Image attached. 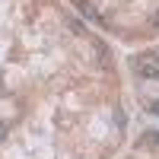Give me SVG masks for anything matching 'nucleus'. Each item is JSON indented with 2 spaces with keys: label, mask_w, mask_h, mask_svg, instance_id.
<instances>
[{
  "label": "nucleus",
  "mask_w": 159,
  "mask_h": 159,
  "mask_svg": "<svg viewBox=\"0 0 159 159\" xmlns=\"http://www.w3.org/2000/svg\"><path fill=\"white\" fill-rule=\"evenodd\" d=\"M134 73H137L140 80H159V61H156L153 54L134 61Z\"/></svg>",
  "instance_id": "nucleus-1"
},
{
  "label": "nucleus",
  "mask_w": 159,
  "mask_h": 159,
  "mask_svg": "<svg viewBox=\"0 0 159 159\" xmlns=\"http://www.w3.org/2000/svg\"><path fill=\"white\" fill-rule=\"evenodd\" d=\"M153 57H156V61H159V54H153Z\"/></svg>",
  "instance_id": "nucleus-3"
},
{
  "label": "nucleus",
  "mask_w": 159,
  "mask_h": 159,
  "mask_svg": "<svg viewBox=\"0 0 159 159\" xmlns=\"http://www.w3.org/2000/svg\"><path fill=\"white\" fill-rule=\"evenodd\" d=\"M153 115H159V102H153Z\"/></svg>",
  "instance_id": "nucleus-2"
}]
</instances>
